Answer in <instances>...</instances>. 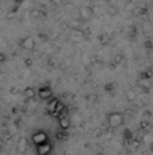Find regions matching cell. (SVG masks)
I'll use <instances>...</instances> for the list:
<instances>
[{
  "instance_id": "obj_13",
  "label": "cell",
  "mask_w": 153,
  "mask_h": 155,
  "mask_svg": "<svg viewBox=\"0 0 153 155\" xmlns=\"http://www.w3.org/2000/svg\"><path fill=\"white\" fill-rule=\"evenodd\" d=\"M69 120H70V124H75V125H81L83 124V117L79 113H75L72 116V118H69Z\"/></svg>"
},
{
  "instance_id": "obj_19",
  "label": "cell",
  "mask_w": 153,
  "mask_h": 155,
  "mask_svg": "<svg viewBox=\"0 0 153 155\" xmlns=\"http://www.w3.org/2000/svg\"><path fill=\"white\" fill-rule=\"evenodd\" d=\"M5 61V56L4 54H0V64H2V63H4Z\"/></svg>"
},
{
  "instance_id": "obj_3",
  "label": "cell",
  "mask_w": 153,
  "mask_h": 155,
  "mask_svg": "<svg viewBox=\"0 0 153 155\" xmlns=\"http://www.w3.org/2000/svg\"><path fill=\"white\" fill-rule=\"evenodd\" d=\"M37 95L39 97V99H42V101H48V99H50L52 97H53V91H52L50 87L45 86V87H41L39 90L37 91Z\"/></svg>"
},
{
  "instance_id": "obj_18",
  "label": "cell",
  "mask_w": 153,
  "mask_h": 155,
  "mask_svg": "<svg viewBox=\"0 0 153 155\" xmlns=\"http://www.w3.org/2000/svg\"><path fill=\"white\" fill-rule=\"evenodd\" d=\"M53 4L54 5H58V7H60V5L62 4V2H61V0H53Z\"/></svg>"
},
{
  "instance_id": "obj_7",
  "label": "cell",
  "mask_w": 153,
  "mask_h": 155,
  "mask_svg": "<svg viewBox=\"0 0 153 155\" xmlns=\"http://www.w3.org/2000/svg\"><path fill=\"white\" fill-rule=\"evenodd\" d=\"M69 37L73 42H80V41L84 40V31L80 30V29H72L70 30Z\"/></svg>"
},
{
  "instance_id": "obj_20",
  "label": "cell",
  "mask_w": 153,
  "mask_h": 155,
  "mask_svg": "<svg viewBox=\"0 0 153 155\" xmlns=\"http://www.w3.org/2000/svg\"><path fill=\"white\" fill-rule=\"evenodd\" d=\"M100 134H102L100 129H96V131H95V136H100Z\"/></svg>"
},
{
  "instance_id": "obj_11",
  "label": "cell",
  "mask_w": 153,
  "mask_h": 155,
  "mask_svg": "<svg viewBox=\"0 0 153 155\" xmlns=\"http://www.w3.org/2000/svg\"><path fill=\"white\" fill-rule=\"evenodd\" d=\"M23 95L26 99H34L35 95H37V90L34 87H26L23 91Z\"/></svg>"
},
{
  "instance_id": "obj_16",
  "label": "cell",
  "mask_w": 153,
  "mask_h": 155,
  "mask_svg": "<svg viewBox=\"0 0 153 155\" xmlns=\"http://www.w3.org/2000/svg\"><path fill=\"white\" fill-rule=\"evenodd\" d=\"M138 146H140V142H138V140H132V142H130V147H132L133 150H137Z\"/></svg>"
},
{
  "instance_id": "obj_6",
  "label": "cell",
  "mask_w": 153,
  "mask_h": 155,
  "mask_svg": "<svg viewBox=\"0 0 153 155\" xmlns=\"http://www.w3.org/2000/svg\"><path fill=\"white\" fill-rule=\"evenodd\" d=\"M27 148H29V142H27V139L24 136L19 137L18 143H16V151H18L19 154H24L27 151Z\"/></svg>"
},
{
  "instance_id": "obj_17",
  "label": "cell",
  "mask_w": 153,
  "mask_h": 155,
  "mask_svg": "<svg viewBox=\"0 0 153 155\" xmlns=\"http://www.w3.org/2000/svg\"><path fill=\"white\" fill-rule=\"evenodd\" d=\"M31 16L33 18H38V16H39V10H33L31 11Z\"/></svg>"
},
{
  "instance_id": "obj_12",
  "label": "cell",
  "mask_w": 153,
  "mask_h": 155,
  "mask_svg": "<svg viewBox=\"0 0 153 155\" xmlns=\"http://www.w3.org/2000/svg\"><path fill=\"white\" fill-rule=\"evenodd\" d=\"M65 112V105L62 104L61 101L58 102V105L56 106V109H54V112L52 113L53 116H56V117H60V116H62V113Z\"/></svg>"
},
{
  "instance_id": "obj_2",
  "label": "cell",
  "mask_w": 153,
  "mask_h": 155,
  "mask_svg": "<svg viewBox=\"0 0 153 155\" xmlns=\"http://www.w3.org/2000/svg\"><path fill=\"white\" fill-rule=\"evenodd\" d=\"M48 139H49V136H48V134H46L45 131H37L31 136V140H33V143H34L35 146L42 144V143L48 142Z\"/></svg>"
},
{
  "instance_id": "obj_9",
  "label": "cell",
  "mask_w": 153,
  "mask_h": 155,
  "mask_svg": "<svg viewBox=\"0 0 153 155\" xmlns=\"http://www.w3.org/2000/svg\"><path fill=\"white\" fill-rule=\"evenodd\" d=\"M58 125L62 131H67L70 127V120L67 117V116H60L58 117Z\"/></svg>"
},
{
  "instance_id": "obj_1",
  "label": "cell",
  "mask_w": 153,
  "mask_h": 155,
  "mask_svg": "<svg viewBox=\"0 0 153 155\" xmlns=\"http://www.w3.org/2000/svg\"><path fill=\"white\" fill-rule=\"evenodd\" d=\"M107 123L111 128H118L119 125L123 124V113L113 112L107 116Z\"/></svg>"
},
{
  "instance_id": "obj_14",
  "label": "cell",
  "mask_w": 153,
  "mask_h": 155,
  "mask_svg": "<svg viewBox=\"0 0 153 155\" xmlns=\"http://www.w3.org/2000/svg\"><path fill=\"white\" fill-rule=\"evenodd\" d=\"M136 98H137V94H136V91H133V90L126 91V99L129 102H134Z\"/></svg>"
},
{
  "instance_id": "obj_15",
  "label": "cell",
  "mask_w": 153,
  "mask_h": 155,
  "mask_svg": "<svg viewBox=\"0 0 153 155\" xmlns=\"http://www.w3.org/2000/svg\"><path fill=\"white\" fill-rule=\"evenodd\" d=\"M87 99H88V102H89V104H95V102L98 101V97L95 95V94H91V95H88V97H87Z\"/></svg>"
},
{
  "instance_id": "obj_5",
  "label": "cell",
  "mask_w": 153,
  "mask_h": 155,
  "mask_svg": "<svg viewBox=\"0 0 153 155\" xmlns=\"http://www.w3.org/2000/svg\"><path fill=\"white\" fill-rule=\"evenodd\" d=\"M92 14H94V10H92L91 7H86V5H83V7L79 8V15H80V19L83 22L88 21V19L92 16Z\"/></svg>"
},
{
  "instance_id": "obj_8",
  "label": "cell",
  "mask_w": 153,
  "mask_h": 155,
  "mask_svg": "<svg viewBox=\"0 0 153 155\" xmlns=\"http://www.w3.org/2000/svg\"><path fill=\"white\" fill-rule=\"evenodd\" d=\"M22 48L26 49V51H33L35 48V41L31 35H27L22 40Z\"/></svg>"
},
{
  "instance_id": "obj_21",
  "label": "cell",
  "mask_w": 153,
  "mask_h": 155,
  "mask_svg": "<svg viewBox=\"0 0 153 155\" xmlns=\"http://www.w3.org/2000/svg\"><path fill=\"white\" fill-rule=\"evenodd\" d=\"M2 147H3V140L0 139V148H2Z\"/></svg>"
},
{
  "instance_id": "obj_4",
  "label": "cell",
  "mask_w": 153,
  "mask_h": 155,
  "mask_svg": "<svg viewBox=\"0 0 153 155\" xmlns=\"http://www.w3.org/2000/svg\"><path fill=\"white\" fill-rule=\"evenodd\" d=\"M53 150V146L52 143L49 142H45L42 144H38L37 146V155H49Z\"/></svg>"
},
{
  "instance_id": "obj_10",
  "label": "cell",
  "mask_w": 153,
  "mask_h": 155,
  "mask_svg": "<svg viewBox=\"0 0 153 155\" xmlns=\"http://www.w3.org/2000/svg\"><path fill=\"white\" fill-rule=\"evenodd\" d=\"M58 102H60L58 98H53V97H52V98L49 99V102L46 104V110L50 112V114H52V113L54 112V109H56V106L58 105Z\"/></svg>"
}]
</instances>
